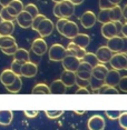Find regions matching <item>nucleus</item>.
<instances>
[{
  "mask_svg": "<svg viewBox=\"0 0 127 130\" xmlns=\"http://www.w3.org/2000/svg\"><path fill=\"white\" fill-rule=\"evenodd\" d=\"M90 91L87 88H78V90L76 91V94H89Z\"/></svg>",
  "mask_w": 127,
  "mask_h": 130,
  "instance_id": "obj_46",
  "label": "nucleus"
},
{
  "mask_svg": "<svg viewBox=\"0 0 127 130\" xmlns=\"http://www.w3.org/2000/svg\"><path fill=\"white\" fill-rule=\"evenodd\" d=\"M67 56V49L60 43H55L48 49V57L51 61H63Z\"/></svg>",
  "mask_w": 127,
  "mask_h": 130,
  "instance_id": "obj_4",
  "label": "nucleus"
},
{
  "mask_svg": "<svg viewBox=\"0 0 127 130\" xmlns=\"http://www.w3.org/2000/svg\"><path fill=\"white\" fill-rule=\"evenodd\" d=\"M6 8H7L8 12H9V13L11 14V16H13V17H16V18H17V16H18V12H17V11L15 10L12 7H11V6H7Z\"/></svg>",
  "mask_w": 127,
  "mask_h": 130,
  "instance_id": "obj_47",
  "label": "nucleus"
},
{
  "mask_svg": "<svg viewBox=\"0 0 127 130\" xmlns=\"http://www.w3.org/2000/svg\"><path fill=\"white\" fill-rule=\"evenodd\" d=\"M76 78H77L76 72L69 71V70H64L60 76V80L64 82L67 88L73 87L74 85H76Z\"/></svg>",
  "mask_w": 127,
  "mask_h": 130,
  "instance_id": "obj_19",
  "label": "nucleus"
},
{
  "mask_svg": "<svg viewBox=\"0 0 127 130\" xmlns=\"http://www.w3.org/2000/svg\"><path fill=\"white\" fill-rule=\"evenodd\" d=\"M31 51L34 52L35 55H37L38 57H41L48 51V46H47V42L45 41L44 38H37L32 41L31 43Z\"/></svg>",
  "mask_w": 127,
  "mask_h": 130,
  "instance_id": "obj_7",
  "label": "nucleus"
},
{
  "mask_svg": "<svg viewBox=\"0 0 127 130\" xmlns=\"http://www.w3.org/2000/svg\"><path fill=\"white\" fill-rule=\"evenodd\" d=\"M79 20H80L81 26L85 29H89V28H93L94 26H95V23L97 21V16L93 12V11L87 10L80 16Z\"/></svg>",
  "mask_w": 127,
  "mask_h": 130,
  "instance_id": "obj_10",
  "label": "nucleus"
},
{
  "mask_svg": "<svg viewBox=\"0 0 127 130\" xmlns=\"http://www.w3.org/2000/svg\"><path fill=\"white\" fill-rule=\"evenodd\" d=\"M79 34V28H78V25L76 23L75 21H70L68 20L67 23L65 25V27L63 29V36L68 38V39H73L75 38L77 35Z\"/></svg>",
  "mask_w": 127,
  "mask_h": 130,
  "instance_id": "obj_12",
  "label": "nucleus"
},
{
  "mask_svg": "<svg viewBox=\"0 0 127 130\" xmlns=\"http://www.w3.org/2000/svg\"><path fill=\"white\" fill-rule=\"evenodd\" d=\"M16 78H17V75L10 68L9 69H5L4 71L0 73V82H1L5 87H8V86L12 85L15 80H16Z\"/></svg>",
  "mask_w": 127,
  "mask_h": 130,
  "instance_id": "obj_17",
  "label": "nucleus"
},
{
  "mask_svg": "<svg viewBox=\"0 0 127 130\" xmlns=\"http://www.w3.org/2000/svg\"><path fill=\"white\" fill-rule=\"evenodd\" d=\"M17 23L20 26L21 28L23 29H27V28H31V25H32V20H34V17L31 16L29 12L27 11H21L18 16H17Z\"/></svg>",
  "mask_w": 127,
  "mask_h": 130,
  "instance_id": "obj_14",
  "label": "nucleus"
},
{
  "mask_svg": "<svg viewBox=\"0 0 127 130\" xmlns=\"http://www.w3.org/2000/svg\"><path fill=\"white\" fill-rule=\"evenodd\" d=\"M13 60H16L19 63H26L28 61H30V54L27 49L25 48H18V50L16 51V54L13 55Z\"/></svg>",
  "mask_w": 127,
  "mask_h": 130,
  "instance_id": "obj_20",
  "label": "nucleus"
},
{
  "mask_svg": "<svg viewBox=\"0 0 127 130\" xmlns=\"http://www.w3.org/2000/svg\"><path fill=\"white\" fill-rule=\"evenodd\" d=\"M123 18L127 22V5H125V7L123 8Z\"/></svg>",
  "mask_w": 127,
  "mask_h": 130,
  "instance_id": "obj_50",
  "label": "nucleus"
},
{
  "mask_svg": "<svg viewBox=\"0 0 127 130\" xmlns=\"http://www.w3.org/2000/svg\"><path fill=\"white\" fill-rule=\"evenodd\" d=\"M66 49H67V55L75 56V57H77L78 59H80V60L84 58V56L87 54L86 49L80 48V47L77 46V45H75L74 42H69Z\"/></svg>",
  "mask_w": 127,
  "mask_h": 130,
  "instance_id": "obj_18",
  "label": "nucleus"
},
{
  "mask_svg": "<svg viewBox=\"0 0 127 130\" xmlns=\"http://www.w3.org/2000/svg\"><path fill=\"white\" fill-rule=\"evenodd\" d=\"M108 70L109 69L105 66L104 63H98L97 66H95L93 68V77L99 79V80H105Z\"/></svg>",
  "mask_w": 127,
  "mask_h": 130,
  "instance_id": "obj_22",
  "label": "nucleus"
},
{
  "mask_svg": "<svg viewBox=\"0 0 127 130\" xmlns=\"http://www.w3.org/2000/svg\"><path fill=\"white\" fill-rule=\"evenodd\" d=\"M0 14H1L4 21H13V20H16V17L11 16V14L8 12V10L6 7H2V9L0 10Z\"/></svg>",
  "mask_w": 127,
  "mask_h": 130,
  "instance_id": "obj_33",
  "label": "nucleus"
},
{
  "mask_svg": "<svg viewBox=\"0 0 127 130\" xmlns=\"http://www.w3.org/2000/svg\"><path fill=\"white\" fill-rule=\"evenodd\" d=\"M6 88H7V90L11 93L19 92L22 88V80H21V78H20V76H17V78H16V80H15L13 84L8 86V87H6Z\"/></svg>",
  "mask_w": 127,
  "mask_h": 130,
  "instance_id": "obj_28",
  "label": "nucleus"
},
{
  "mask_svg": "<svg viewBox=\"0 0 127 130\" xmlns=\"http://www.w3.org/2000/svg\"><path fill=\"white\" fill-rule=\"evenodd\" d=\"M125 130H127V129H125Z\"/></svg>",
  "mask_w": 127,
  "mask_h": 130,
  "instance_id": "obj_56",
  "label": "nucleus"
},
{
  "mask_svg": "<svg viewBox=\"0 0 127 130\" xmlns=\"http://www.w3.org/2000/svg\"><path fill=\"white\" fill-rule=\"evenodd\" d=\"M109 63H110L113 69L118 70V71L127 70V54H123V52L114 54Z\"/></svg>",
  "mask_w": 127,
  "mask_h": 130,
  "instance_id": "obj_5",
  "label": "nucleus"
},
{
  "mask_svg": "<svg viewBox=\"0 0 127 130\" xmlns=\"http://www.w3.org/2000/svg\"><path fill=\"white\" fill-rule=\"evenodd\" d=\"M25 116L28 117V118H35L38 116V113H39V111L38 110H25Z\"/></svg>",
  "mask_w": 127,
  "mask_h": 130,
  "instance_id": "obj_45",
  "label": "nucleus"
},
{
  "mask_svg": "<svg viewBox=\"0 0 127 130\" xmlns=\"http://www.w3.org/2000/svg\"><path fill=\"white\" fill-rule=\"evenodd\" d=\"M21 66H22L21 63L17 62L16 60H13L12 62H11V64H10V69L12 70L17 76H21Z\"/></svg>",
  "mask_w": 127,
  "mask_h": 130,
  "instance_id": "obj_38",
  "label": "nucleus"
},
{
  "mask_svg": "<svg viewBox=\"0 0 127 130\" xmlns=\"http://www.w3.org/2000/svg\"><path fill=\"white\" fill-rule=\"evenodd\" d=\"M115 7L109 0H99V8L100 10L103 9H110V8Z\"/></svg>",
  "mask_w": 127,
  "mask_h": 130,
  "instance_id": "obj_42",
  "label": "nucleus"
},
{
  "mask_svg": "<svg viewBox=\"0 0 127 130\" xmlns=\"http://www.w3.org/2000/svg\"><path fill=\"white\" fill-rule=\"evenodd\" d=\"M113 51L108 48L107 46H102L97 49L96 51V56H97V59H98L99 63H107L110 61L111 57H113Z\"/></svg>",
  "mask_w": 127,
  "mask_h": 130,
  "instance_id": "obj_13",
  "label": "nucleus"
},
{
  "mask_svg": "<svg viewBox=\"0 0 127 130\" xmlns=\"http://www.w3.org/2000/svg\"><path fill=\"white\" fill-rule=\"evenodd\" d=\"M51 1H54V2H55V4H59V2L64 1V0H51Z\"/></svg>",
  "mask_w": 127,
  "mask_h": 130,
  "instance_id": "obj_54",
  "label": "nucleus"
},
{
  "mask_svg": "<svg viewBox=\"0 0 127 130\" xmlns=\"http://www.w3.org/2000/svg\"><path fill=\"white\" fill-rule=\"evenodd\" d=\"M70 2H73L75 6H78V5H81L84 2V0H69Z\"/></svg>",
  "mask_w": 127,
  "mask_h": 130,
  "instance_id": "obj_51",
  "label": "nucleus"
},
{
  "mask_svg": "<svg viewBox=\"0 0 127 130\" xmlns=\"http://www.w3.org/2000/svg\"><path fill=\"white\" fill-rule=\"evenodd\" d=\"M75 112H76V113H78V115H82V113L85 112V110H82V111H78V110H76Z\"/></svg>",
  "mask_w": 127,
  "mask_h": 130,
  "instance_id": "obj_53",
  "label": "nucleus"
},
{
  "mask_svg": "<svg viewBox=\"0 0 127 130\" xmlns=\"http://www.w3.org/2000/svg\"><path fill=\"white\" fill-rule=\"evenodd\" d=\"M31 93L34 94H50V87L48 85L44 84V82H40V84H37L34 86L31 90Z\"/></svg>",
  "mask_w": 127,
  "mask_h": 130,
  "instance_id": "obj_26",
  "label": "nucleus"
},
{
  "mask_svg": "<svg viewBox=\"0 0 127 130\" xmlns=\"http://www.w3.org/2000/svg\"><path fill=\"white\" fill-rule=\"evenodd\" d=\"M54 29H55L54 22H52L50 19L46 18V19H44L43 21L40 22L39 26H38L37 32L39 34V36L41 38H45V37L50 36V35L52 34V31H54Z\"/></svg>",
  "mask_w": 127,
  "mask_h": 130,
  "instance_id": "obj_6",
  "label": "nucleus"
},
{
  "mask_svg": "<svg viewBox=\"0 0 127 130\" xmlns=\"http://www.w3.org/2000/svg\"><path fill=\"white\" fill-rule=\"evenodd\" d=\"M109 1H110L114 6H119V4H120V1H122V0H109Z\"/></svg>",
  "mask_w": 127,
  "mask_h": 130,
  "instance_id": "obj_52",
  "label": "nucleus"
},
{
  "mask_svg": "<svg viewBox=\"0 0 127 130\" xmlns=\"http://www.w3.org/2000/svg\"><path fill=\"white\" fill-rule=\"evenodd\" d=\"M59 12H60L61 18H70L75 13V5L70 2L69 0H64L59 2Z\"/></svg>",
  "mask_w": 127,
  "mask_h": 130,
  "instance_id": "obj_9",
  "label": "nucleus"
},
{
  "mask_svg": "<svg viewBox=\"0 0 127 130\" xmlns=\"http://www.w3.org/2000/svg\"><path fill=\"white\" fill-rule=\"evenodd\" d=\"M118 122H119V126L123 129H127V111L122 112L120 117L118 118Z\"/></svg>",
  "mask_w": 127,
  "mask_h": 130,
  "instance_id": "obj_40",
  "label": "nucleus"
},
{
  "mask_svg": "<svg viewBox=\"0 0 127 130\" xmlns=\"http://www.w3.org/2000/svg\"><path fill=\"white\" fill-rule=\"evenodd\" d=\"M61 62H63V67H64L65 70H69V71L76 72L78 69V67H79V64L81 62V60L78 59L77 57H75V56L67 55Z\"/></svg>",
  "mask_w": 127,
  "mask_h": 130,
  "instance_id": "obj_8",
  "label": "nucleus"
},
{
  "mask_svg": "<svg viewBox=\"0 0 127 130\" xmlns=\"http://www.w3.org/2000/svg\"><path fill=\"white\" fill-rule=\"evenodd\" d=\"M120 34H122L124 37H126V38H127V22L123 23L122 29H120Z\"/></svg>",
  "mask_w": 127,
  "mask_h": 130,
  "instance_id": "obj_48",
  "label": "nucleus"
},
{
  "mask_svg": "<svg viewBox=\"0 0 127 130\" xmlns=\"http://www.w3.org/2000/svg\"><path fill=\"white\" fill-rule=\"evenodd\" d=\"M118 87H119V90L123 91V92H127V76H123L119 80V84H118Z\"/></svg>",
  "mask_w": 127,
  "mask_h": 130,
  "instance_id": "obj_41",
  "label": "nucleus"
},
{
  "mask_svg": "<svg viewBox=\"0 0 127 130\" xmlns=\"http://www.w3.org/2000/svg\"><path fill=\"white\" fill-rule=\"evenodd\" d=\"M123 18V8L120 6H115L110 9H103L97 14V21L100 23L118 22Z\"/></svg>",
  "mask_w": 127,
  "mask_h": 130,
  "instance_id": "obj_1",
  "label": "nucleus"
},
{
  "mask_svg": "<svg viewBox=\"0 0 127 130\" xmlns=\"http://www.w3.org/2000/svg\"><path fill=\"white\" fill-rule=\"evenodd\" d=\"M106 46L113 51V54H127V38L124 36L118 35L111 39H108Z\"/></svg>",
  "mask_w": 127,
  "mask_h": 130,
  "instance_id": "obj_2",
  "label": "nucleus"
},
{
  "mask_svg": "<svg viewBox=\"0 0 127 130\" xmlns=\"http://www.w3.org/2000/svg\"><path fill=\"white\" fill-rule=\"evenodd\" d=\"M17 45L16 39L12 36H0V49H6Z\"/></svg>",
  "mask_w": 127,
  "mask_h": 130,
  "instance_id": "obj_27",
  "label": "nucleus"
},
{
  "mask_svg": "<svg viewBox=\"0 0 127 130\" xmlns=\"http://www.w3.org/2000/svg\"><path fill=\"white\" fill-rule=\"evenodd\" d=\"M123 23L120 21L118 22H107V23H103L100 32H102L103 37L106 39H111V38L116 37L119 35L120 29H122Z\"/></svg>",
  "mask_w": 127,
  "mask_h": 130,
  "instance_id": "obj_3",
  "label": "nucleus"
},
{
  "mask_svg": "<svg viewBox=\"0 0 127 130\" xmlns=\"http://www.w3.org/2000/svg\"><path fill=\"white\" fill-rule=\"evenodd\" d=\"M122 78L120 73L118 70H115V69H110L108 70L107 75H106V78H105V85L107 86H111V87H117L118 84H119V80Z\"/></svg>",
  "mask_w": 127,
  "mask_h": 130,
  "instance_id": "obj_15",
  "label": "nucleus"
},
{
  "mask_svg": "<svg viewBox=\"0 0 127 130\" xmlns=\"http://www.w3.org/2000/svg\"><path fill=\"white\" fill-rule=\"evenodd\" d=\"M9 6H11V7H12L13 9L17 11V12H18V14L21 12V11H23V8H25V6H23L21 0H13V1L11 2Z\"/></svg>",
  "mask_w": 127,
  "mask_h": 130,
  "instance_id": "obj_37",
  "label": "nucleus"
},
{
  "mask_svg": "<svg viewBox=\"0 0 127 130\" xmlns=\"http://www.w3.org/2000/svg\"><path fill=\"white\" fill-rule=\"evenodd\" d=\"M105 85V81L104 80H99V79L95 78V77L91 76L90 80H89V87L93 89V92H97L98 93L99 89Z\"/></svg>",
  "mask_w": 127,
  "mask_h": 130,
  "instance_id": "obj_30",
  "label": "nucleus"
},
{
  "mask_svg": "<svg viewBox=\"0 0 127 130\" xmlns=\"http://www.w3.org/2000/svg\"><path fill=\"white\" fill-rule=\"evenodd\" d=\"M67 21H68V19L67 18H59L57 20V22H56V29H57V31L60 35L63 34V29L65 27V25L67 23Z\"/></svg>",
  "mask_w": 127,
  "mask_h": 130,
  "instance_id": "obj_39",
  "label": "nucleus"
},
{
  "mask_svg": "<svg viewBox=\"0 0 127 130\" xmlns=\"http://www.w3.org/2000/svg\"><path fill=\"white\" fill-rule=\"evenodd\" d=\"M106 126L105 119L100 115H94L88 119L87 127L89 130H104Z\"/></svg>",
  "mask_w": 127,
  "mask_h": 130,
  "instance_id": "obj_11",
  "label": "nucleus"
},
{
  "mask_svg": "<svg viewBox=\"0 0 127 130\" xmlns=\"http://www.w3.org/2000/svg\"><path fill=\"white\" fill-rule=\"evenodd\" d=\"M13 119V113L11 110H0V125L8 126Z\"/></svg>",
  "mask_w": 127,
  "mask_h": 130,
  "instance_id": "obj_25",
  "label": "nucleus"
},
{
  "mask_svg": "<svg viewBox=\"0 0 127 130\" xmlns=\"http://www.w3.org/2000/svg\"><path fill=\"white\" fill-rule=\"evenodd\" d=\"M76 85L78 86L79 88H88L89 87V80H86V79H81V78H76Z\"/></svg>",
  "mask_w": 127,
  "mask_h": 130,
  "instance_id": "obj_43",
  "label": "nucleus"
},
{
  "mask_svg": "<svg viewBox=\"0 0 127 130\" xmlns=\"http://www.w3.org/2000/svg\"><path fill=\"white\" fill-rule=\"evenodd\" d=\"M23 10L25 11H27V12H29L31 14L32 17H36L39 14V10H38V7L35 4H28V5H26L25 6V8H23Z\"/></svg>",
  "mask_w": 127,
  "mask_h": 130,
  "instance_id": "obj_32",
  "label": "nucleus"
},
{
  "mask_svg": "<svg viewBox=\"0 0 127 130\" xmlns=\"http://www.w3.org/2000/svg\"><path fill=\"white\" fill-rule=\"evenodd\" d=\"M45 113L50 119H57L64 113V110H46Z\"/></svg>",
  "mask_w": 127,
  "mask_h": 130,
  "instance_id": "obj_34",
  "label": "nucleus"
},
{
  "mask_svg": "<svg viewBox=\"0 0 127 130\" xmlns=\"http://www.w3.org/2000/svg\"><path fill=\"white\" fill-rule=\"evenodd\" d=\"M44 19H46V16H44V14H38V16H36L34 18V20H32V25H31V28H32V30H35V31H37V28H38V26L40 25V22L43 21Z\"/></svg>",
  "mask_w": 127,
  "mask_h": 130,
  "instance_id": "obj_36",
  "label": "nucleus"
},
{
  "mask_svg": "<svg viewBox=\"0 0 127 130\" xmlns=\"http://www.w3.org/2000/svg\"><path fill=\"white\" fill-rule=\"evenodd\" d=\"M49 87H50V92L54 93V94H65L66 93L67 87L65 86V84L60 80V79L52 81Z\"/></svg>",
  "mask_w": 127,
  "mask_h": 130,
  "instance_id": "obj_23",
  "label": "nucleus"
},
{
  "mask_svg": "<svg viewBox=\"0 0 127 130\" xmlns=\"http://www.w3.org/2000/svg\"><path fill=\"white\" fill-rule=\"evenodd\" d=\"M123 111H119V110H106L105 113L110 120H118V118L120 117Z\"/></svg>",
  "mask_w": 127,
  "mask_h": 130,
  "instance_id": "obj_35",
  "label": "nucleus"
},
{
  "mask_svg": "<svg viewBox=\"0 0 127 130\" xmlns=\"http://www.w3.org/2000/svg\"><path fill=\"white\" fill-rule=\"evenodd\" d=\"M38 67L36 63L28 61V62L23 63L21 66V76L25 78H32L37 75Z\"/></svg>",
  "mask_w": 127,
  "mask_h": 130,
  "instance_id": "obj_16",
  "label": "nucleus"
},
{
  "mask_svg": "<svg viewBox=\"0 0 127 130\" xmlns=\"http://www.w3.org/2000/svg\"><path fill=\"white\" fill-rule=\"evenodd\" d=\"M118 92L119 91L116 89V87H111V86H107V85H104L98 91V93L102 94H117Z\"/></svg>",
  "mask_w": 127,
  "mask_h": 130,
  "instance_id": "obj_31",
  "label": "nucleus"
},
{
  "mask_svg": "<svg viewBox=\"0 0 127 130\" xmlns=\"http://www.w3.org/2000/svg\"><path fill=\"white\" fill-rule=\"evenodd\" d=\"M81 61L89 63L93 68L99 63V61H98V59H97L96 54H93V52H87V54L84 56V58L81 59Z\"/></svg>",
  "mask_w": 127,
  "mask_h": 130,
  "instance_id": "obj_29",
  "label": "nucleus"
},
{
  "mask_svg": "<svg viewBox=\"0 0 127 130\" xmlns=\"http://www.w3.org/2000/svg\"><path fill=\"white\" fill-rule=\"evenodd\" d=\"M15 31L13 21H2L0 25V36H11Z\"/></svg>",
  "mask_w": 127,
  "mask_h": 130,
  "instance_id": "obj_24",
  "label": "nucleus"
},
{
  "mask_svg": "<svg viewBox=\"0 0 127 130\" xmlns=\"http://www.w3.org/2000/svg\"><path fill=\"white\" fill-rule=\"evenodd\" d=\"M12 1L13 0H0V6H1V7H7V6H9Z\"/></svg>",
  "mask_w": 127,
  "mask_h": 130,
  "instance_id": "obj_49",
  "label": "nucleus"
},
{
  "mask_svg": "<svg viewBox=\"0 0 127 130\" xmlns=\"http://www.w3.org/2000/svg\"><path fill=\"white\" fill-rule=\"evenodd\" d=\"M72 42H74L75 45L79 46L80 48L86 49L87 47L89 46V43H90V37L88 36V35H86V34H80V32H79L77 36L72 39Z\"/></svg>",
  "mask_w": 127,
  "mask_h": 130,
  "instance_id": "obj_21",
  "label": "nucleus"
},
{
  "mask_svg": "<svg viewBox=\"0 0 127 130\" xmlns=\"http://www.w3.org/2000/svg\"><path fill=\"white\" fill-rule=\"evenodd\" d=\"M18 50V46L15 45L12 47H9V48H6V49H1V51L4 52L5 55H8V56H13L16 54V51Z\"/></svg>",
  "mask_w": 127,
  "mask_h": 130,
  "instance_id": "obj_44",
  "label": "nucleus"
},
{
  "mask_svg": "<svg viewBox=\"0 0 127 130\" xmlns=\"http://www.w3.org/2000/svg\"><path fill=\"white\" fill-rule=\"evenodd\" d=\"M4 21V19H2V17H1V14H0V25H1V22Z\"/></svg>",
  "mask_w": 127,
  "mask_h": 130,
  "instance_id": "obj_55",
  "label": "nucleus"
}]
</instances>
